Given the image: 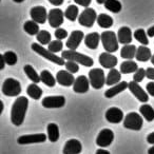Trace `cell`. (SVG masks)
Masks as SVG:
<instances>
[{
  "label": "cell",
  "instance_id": "obj_22",
  "mask_svg": "<svg viewBox=\"0 0 154 154\" xmlns=\"http://www.w3.org/2000/svg\"><path fill=\"white\" fill-rule=\"evenodd\" d=\"M127 88H129V84L127 82H120L119 84L115 85V86L111 87L110 89H108L105 92V96L107 98H112V97L116 96L119 93L124 92L125 90H127Z\"/></svg>",
  "mask_w": 154,
  "mask_h": 154
},
{
  "label": "cell",
  "instance_id": "obj_38",
  "mask_svg": "<svg viewBox=\"0 0 154 154\" xmlns=\"http://www.w3.org/2000/svg\"><path fill=\"white\" fill-rule=\"evenodd\" d=\"M134 38L136 39L138 42H140L143 45H149V40H148V35L145 32L143 29H138L134 32Z\"/></svg>",
  "mask_w": 154,
  "mask_h": 154
},
{
  "label": "cell",
  "instance_id": "obj_16",
  "mask_svg": "<svg viewBox=\"0 0 154 154\" xmlns=\"http://www.w3.org/2000/svg\"><path fill=\"white\" fill-rule=\"evenodd\" d=\"M56 80L60 86L63 87H70L73 86L75 82V78L72 73L68 72L66 70H60L56 74Z\"/></svg>",
  "mask_w": 154,
  "mask_h": 154
},
{
  "label": "cell",
  "instance_id": "obj_25",
  "mask_svg": "<svg viewBox=\"0 0 154 154\" xmlns=\"http://www.w3.org/2000/svg\"><path fill=\"white\" fill-rule=\"evenodd\" d=\"M120 79H122V73L120 71L116 70V69H112L110 70L109 74L106 79V85L107 86H115V85L119 84Z\"/></svg>",
  "mask_w": 154,
  "mask_h": 154
},
{
  "label": "cell",
  "instance_id": "obj_19",
  "mask_svg": "<svg viewBox=\"0 0 154 154\" xmlns=\"http://www.w3.org/2000/svg\"><path fill=\"white\" fill-rule=\"evenodd\" d=\"M99 63L101 64V66H103L105 69H114L117 64V58L116 56L112 55L111 53H108V52H103L99 55L98 57Z\"/></svg>",
  "mask_w": 154,
  "mask_h": 154
},
{
  "label": "cell",
  "instance_id": "obj_41",
  "mask_svg": "<svg viewBox=\"0 0 154 154\" xmlns=\"http://www.w3.org/2000/svg\"><path fill=\"white\" fill-rule=\"evenodd\" d=\"M145 77H147L146 70H145V69H143V68H139L138 70L134 73V76H133V82L139 84L140 82H143Z\"/></svg>",
  "mask_w": 154,
  "mask_h": 154
},
{
  "label": "cell",
  "instance_id": "obj_39",
  "mask_svg": "<svg viewBox=\"0 0 154 154\" xmlns=\"http://www.w3.org/2000/svg\"><path fill=\"white\" fill-rule=\"evenodd\" d=\"M3 57H5V62H7V64H9V66H14V64L17 63L18 58L15 52H13V51L5 52V53L3 54Z\"/></svg>",
  "mask_w": 154,
  "mask_h": 154
},
{
  "label": "cell",
  "instance_id": "obj_48",
  "mask_svg": "<svg viewBox=\"0 0 154 154\" xmlns=\"http://www.w3.org/2000/svg\"><path fill=\"white\" fill-rule=\"evenodd\" d=\"M147 141L151 145H154V132L150 133L149 135L147 136Z\"/></svg>",
  "mask_w": 154,
  "mask_h": 154
},
{
  "label": "cell",
  "instance_id": "obj_40",
  "mask_svg": "<svg viewBox=\"0 0 154 154\" xmlns=\"http://www.w3.org/2000/svg\"><path fill=\"white\" fill-rule=\"evenodd\" d=\"M62 48H63V43H62L61 40H58V39H57V40L51 41V43L48 45V50H49L50 52H52V53H54V54L62 51Z\"/></svg>",
  "mask_w": 154,
  "mask_h": 154
},
{
  "label": "cell",
  "instance_id": "obj_6",
  "mask_svg": "<svg viewBox=\"0 0 154 154\" xmlns=\"http://www.w3.org/2000/svg\"><path fill=\"white\" fill-rule=\"evenodd\" d=\"M143 116L139 115L136 112H131V113L127 114L124 119V127L129 130L139 131L143 128Z\"/></svg>",
  "mask_w": 154,
  "mask_h": 154
},
{
  "label": "cell",
  "instance_id": "obj_9",
  "mask_svg": "<svg viewBox=\"0 0 154 154\" xmlns=\"http://www.w3.org/2000/svg\"><path fill=\"white\" fill-rule=\"evenodd\" d=\"M63 18H64V13L58 8L52 9L49 12L48 15V21L49 24L51 26V28L54 29H59V26L63 23Z\"/></svg>",
  "mask_w": 154,
  "mask_h": 154
},
{
  "label": "cell",
  "instance_id": "obj_24",
  "mask_svg": "<svg viewBox=\"0 0 154 154\" xmlns=\"http://www.w3.org/2000/svg\"><path fill=\"white\" fill-rule=\"evenodd\" d=\"M136 52H137V47H135L133 45H124L122 48V50H120V56L124 59L132 60L136 56Z\"/></svg>",
  "mask_w": 154,
  "mask_h": 154
},
{
  "label": "cell",
  "instance_id": "obj_12",
  "mask_svg": "<svg viewBox=\"0 0 154 154\" xmlns=\"http://www.w3.org/2000/svg\"><path fill=\"white\" fill-rule=\"evenodd\" d=\"M30 15L33 21H35L38 24L39 23L43 24V23H45V21L48 20V15H49V13L47 12V9H45V7L38 5V7H34L31 9Z\"/></svg>",
  "mask_w": 154,
  "mask_h": 154
},
{
  "label": "cell",
  "instance_id": "obj_5",
  "mask_svg": "<svg viewBox=\"0 0 154 154\" xmlns=\"http://www.w3.org/2000/svg\"><path fill=\"white\" fill-rule=\"evenodd\" d=\"M1 91L5 96H18L21 93V86L18 80L14 79V78H7L3 82Z\"/></svg>",
  "mask_w": 154,
  "mask_h": 154
},
{
  "label": "cell",
  "instance_id": "obj_26",
  "mask_svg": "<svg viewBox=\"0 0 154 154\" xmlns=\"http://www.w3.org/2000/svg\"><path fill=\"white\" fill-rule=\"evenodd\" d=\"M151 51H150L149 48H147L146 45H140V47L137 48V52H136V60L138 61H143L146 62L148 60H151Z\"/></svg>",
  "mask_w": 154,
  "mask_h": 154
},
{
  "label": "cell",
  "instance_id": "obj_30",
  "mask_svg": "<svg viewBox=\"0 0 154 154\" xmlns=\"http://www.w3.org/2000/svg\"><path fill=\"white\" fill-rule=\"evenodd\" d=\"M139 112H140L141 116L145 118L147 122H153L154 120V109L150 105L143 103L139 108Z\"/></svg>",
  "mask_w": 154,
  "mask_h": 154
},
{
  "label": "cell",
  "instance_id": "obj_7",
  "mask_svg": "<svg viewBox=\"0 0 154 154\" xmlns=\"http://www.w3.org/2000/svg\"><path fill=\"white\" fill-rule=\"evenodd\" d=\"M106 78L105 72L101 69H92L89 72V80H90L91 86L94 89L98 90L101 89L106 84Z\"/></svg>",
  "mask_w": 154,
  "mask_h": 154
},
{
  "label": "cell",
  "instance_id": "obj_50",
  "mask_svg": "<svg viewBox=\"0 0 154 154\" xmlns=\"http://www.w3.org/2000/svg\"><path fill=\"white\" fill-rule=\"evenodd\" d=\"M0 59H1V66H0V70H3L5 69V57H3V54L2 55H0Z\"/></svg>",
  "mask_w": 154,
  "mask_h": 154
},
{
  "label": "cell",
  "instance_id": "obj_17",
  "mask_svg": "<svg viewBox=\"0 0 154 154\" xmlns=\"http://www.w3.org/2000/svg\"><path fill=\"white\" fill-rule=\"evenodd\" d=\"M90 80L87 78L85 75H80L75 79V82L73 85V91L75 93H86L89 91V87H90Z\"/></svg>",
  "mask_w": 154,
  "mask_h": 154
},
{
  "label": "cell",
  "instance_id": "obj_53",
  "mask_svg": "<svg viewBox=\"0 0 154 154\" xmlns=\"http://www.w3.org/2000/svg\"><path fill=\"white\" fill-rule=\"evenodd\" d=\"M96 1H97V3H98V5H103V3H105L106 0H96Z\"/></svg>",
  "mask_w": 154,
  "mask_h": 154
},
{
  "label": "cell",
  "instance_id": "obj_52",
  "mask_svg": "<svg viewBox=\"0 0 154 154\" xmlns=\"http://www.w3.org/2000/svg\"><path fill=\"white\" fill-rule=\"evenodd\" d=\"M148 154H154V145L148 150Z\"/></svg>",
  "mask_w": 154,
  "mask_h": 154
},
{
  "label": "cell",
  "instance_id": "obj_3",
  "mask_svg": "<svg viewBox=\"0 0 154 154\" xmlns=\"http://www.w3.org/2000/svg\"><path fill=\"white\" fill-rule=\"evenodd\" d=\"M31 48H32V50L35 52V53L42 56L43 58H45V59L49 60V61L54 62V63L58 64V66H64V64H66V61H64L63 58L59 57V56H57L56 54L50 52L49 50L43 48L42 45H39V43H32Z\"/></svg>",
  "mask_w": 154,
  "mask_h": 154
},
{
  "label": "cell",
  "instance_id": "obj_21",
  "mask_svg": "<svg viewBox=\"0 0 154 154\" xmlns=\"http://www.w3.org/2000/svg\"><path fill=\"white\" fill-rule=\"evenodd\" d=\"M117 38H118V42L122 43V45H130L131 41H132V32H131V29L128 28V26H122L118 30Z\"/></svg>",
  "mask_w": 154,
  "mask_h": 154
},
{
  "label": "cell",
  "instance_id": "obj_23",
  "mask_svg": "<svg viewBox=\"0 0 154 154\" xmlns=\"http://www.w3.org/2000/svg\"><path fill=\"white\" fill-rule=\"evenodd\" d=\"M100 35L96 32L90 33V34L86 35L85 37V45L91 50H95L97 49L99 45V41H100Z\"/></svg>",
  "mask_w": 154,
  "mask_h": 154
},
{
  "label": "cell",
  "instance_id": "obj_11",
  "mask_svg": "<svg viewBox=\"0 0 154 154\" xmlns=\"http://www.w3.org/2000/svg\"><path fill=\"white\" fill-rule=\"evenodd\" d=\"M42 107L47 109H58L66 105V98L61 95L57 96H47L42 99Z\"/></svg>",
  "mask_w": 154,
  "mask_h": 154
},
{
  "label": "cell",
  "instance_id": "obj_28",
  "mask_svg": "<svg viewBox=\"0 0 154 154\" xmlns=\"http://www.w3.org/2000/svg\"><path fill=\"white\" fill-rule=\"evenodd\" d=\"M138 66L133 60H126L122 62L120 64V73L122 74H130V73H135L138 70Z\"/></svg>",
  "mask_w": 154,
  "mask_h": 154
},
{
  "label": "cell",
  "instance_id": "obj_34",
  "mask_svg": "<svg viewBox=\"0 0 154 154\" xmlns=\"http://www.w3.org/2000/svg\"><path fill=\"white\" fill-rule=\"evenodd\" d=\"M23 30L28 33L29 35H36L40 32V29H39L38 23H36L33 20H28V21L24 22L23 24Z\"/></svg>",
  "mask_w": 154,
  "mask_h": 154
},
{
  "label": "cell",
  "instance_id": "obj_31",
  "mask_svg": "<svg viewBox=\"0 0 154 154\" xmlns=\"http://www.w3.org/2000/svg\"><path fill=\"white\" fill-rule=\"evenodd\" d=\"M97 23L100 28L103 29H109L113 26V18L108 14H99L97 17Z\"/></svg>",
  "mask_w": 154,
  "mask_h": 154
},
{
  "label": "cell",
  "instance_id": "obj_36",
  "mask_svg": "<svg viewBox=\"0 0 154 154\" xmlns=\"http://www.w3.org/2000/svg\"><path fill=\"white\" fill-rule=\"evenodd\" d=\"M105 8L112 13H119L122 11V3L118 0H106Z\"/></svg>",
  "mask_w": 154,
  "mask_h": 154
},
{
  "label": "cell",
  "instance_id": "obj_42",
  "mask_svg": "<svg viewBox=\"0 0 154 154\" xmlns=\"http://www.w3.org/2000/svg\"><path fill=\"white\" fill-rule=\"evenodd\" d=\"M64 66H66V71L72 73V74L77 73L79 71V66H78V63H76V62H74V61H66Z\"/></svg>",
  "mask_w": 154,
  "mask_h": 154
},
{
  "label": "cell",
  "instance_id": "obj_2",
  "mask_svg": "<svg viewBox=\"0 0 154 154\" xmlns=\"http://www.w3.org/2000/svg\"><path fill=\"white\" fill-rule=\"evenodd\" d=\"M61 57L66 61H74L76 63L82 64L85 66H92L94 64V60L88 55L78 53L72 50H66L61 52Z\"/></svg>",
  "mask_w": 154,
  "mask_h": 154
},
{
  "label": "cell",
  "instance_id": "obj_4",
  "mask_svg": "<svg viewBox=\"0 0 154 154\" xmlns=\"http://www.w3.org/2000/svg\"><path fill=\"white\" fill-rule=\"evenodd\" d=\"M101 42H103V47L108 53H114L118 50V38L117 35L112 31H105L101 33Z\"/></svg>",
  "mask_w": 154,
  "mask_h": 154
},
{
  "label": "cell",
  "instance_id": "obj_47",
  "mask_svg": "<svg viewBox=\"0 0 154 154\" xmlns=\"http://www.w3.org/2000/svg\"><path fill=\"white\" fill-rule=\"evenodd\" d=\"M51 5H56V7H58V5H61L62 3H63V0H48Z\"/></svg>",
  "mask_w": 154,
  "mask_h": 154
},
{
  "label": "cell",
  "instance_id": "obj_46",
  "mask_svg": "<svg viewBox=\"0 0 154 154\" xmlns=\"http://www.w3.org/2000/svg\"><path fill=\"white\" fill-rule=\"evenodd\" d=\"M146 73H147V78L154 80V68H148L146 70Z\"/></svg>",
  "mask_w": 154,
  "mask_h": 154
},
{
  "label": "cell",
  "instance_id": "obj_45",
  "mask_svg": "<svg viewBox=\"0 0 154 154\" xmlns=\"http://www.w3.org/2000/svg\"><path fill=\"white\" fill-rule=\"evenodd\" d=\"M146 89H147L148 94H150L151 96L154 97V82H149V84H147Z\"/></svg>",
  "mask_w": 154,
  "mask_h": 154
},
{
  "label": "cell",
  "instance_id": "obj_15",
  "mask_svg": "<svg viewBox=\"0 0 154 154\" xmlns=\"http://www.w3.org/2000/svg\"><path fill=\"white\" fill-rule=\"evenodd\" d=\"M128 89L130 90V92L132 93V94L134 95V96L136 97L139 101H140V103H148V100H149V96H148V94L146 93V91L143 90V89L141 88L137 82H129V88Z\"/></svg>",
  "mask_w": 154,
  "mask_h": 154
},
{
  "label": "cell",
  "instance_id": "obj_10",
  "mask_svg": "<svg viewBox=\"0 0 154 154\" xmlns=\"http://www.w3.org/2000/svg\"><path fill=\"white\" fill-rule=\"evenodd\" d=\"M114 140V132L110 129H103L96 137V145L100 148L109 147Z\"/></svg>",
  "mask_w": 154,
  "mask_h": 154
},
{
  "label": "cell",
  "instance_id": "obj_49",
  "mask_svg": "<svg viewBox=\"0 0 154 154\" xmlns=\"http://www.w3.org/2000/svg\"><path fill=\"white\" fill-rule=\"evenodd\" d=\"M147 35L148 37H154V26H150L147 30Z\"/></svg>",
  "mask_w": 154,
  "mask_h": 154
},
{
  "label": "cell",
  "instance_id": "obj_29",
  "mask_svg": "<svg viewBox=\"0 0 154 154\" xmlns=\"http://www.w3.org/2000/svg\"><path fill=\"white\" fill-rule=\"evenodd\" d=\"M40 79H41V82L45 85V86L50 87V88H53V87H55L56 82H57V80H56L55 77H54L53 75L51 74V72H49L48 70L41 71Z\"/></svg>",
  "mask_w": 154,
  "mask_h": 154
},
{
  "label": "cell",
  "instance_id": "obj_14",
  "mask_svg": "<svg viewBox=\"0 0 154 154\" xmlns=\"http://www.w3.org/2000/svg\"><path fill=\"white\" fill-rule=\"evenodd\" d=\"M47 140V135L43 133H38V134H29L22 135L17 139L19 145H29V143H45Z\"/></svg>",
  "mask_w": 154,
  "mask_h": 154
},
{
  "label": "cell",
  "instance_id": "obj_37",
  "mask_svg": "<svg viewBox=\"0 0 154 154\" xmlns=\"http://www.w3.org/2000/svg\"><path fill=\"white\" fill-rule=\"evenodd\" d=\"M51 39H52V36L50 34V32L45 30H42L37 34V40H38L39 45H49L51 43Z\"/></svg>",
  "mask_w": 154,
  "mask_h": 154
},
{
  "label": "cell",
  "instance_id": "obj_43",
  "mask_svg": "<svg viewBox=\"0 0 154 154\" xmlns=\"http://www.w3.org/2000/svg\"><path fill=\"white\" fill-rule=\"evenodd\" d=\"M55 37L58 39V40H61V39H64L68 37V32H66L64 29H56L55 31Z\"/></svg>",
  "mask_w": 154,
  "mask_h": 154
},
{
  "label": "cell",
  "instance_id": "obj_54",
  "mask_svg": "<svg viewBox=\"0 0 154 154\" xmlns=\"http://www.w3.org/2000/svg\"><path fill=\"white\" fill-rule=\"evenodd\" d=\"M14 2H16V3H21V2H23L24 0H13Z\"/></svg>",
  "mask_w": 154,
  "mask_h": 154
},
{
  "label": "cell",
  "instance_id": "obj_20",
  "mask_svg": "<svg viewBox=\"0 0 154 154\" xmlns=\"http://www.w3.org/2000/svg\"><path fill=\"white\" fill-rule=\"evenodd\" d=\"M82 151V145L78 139H70L66 143L62 150L63 154H79Z\"/></svg>",
  "mask_w": 154,
  "mask_h": 154
},
{
  "label": "cell",
  "instance_id": "obj_56",
  "mask_svg": "<svg viewBox=\"0 0 154 154\" xmlns=\"http://www.w3.org/2000/svg\"><path fill=\"white\" fill-rule=\"evenodd\" d=\"M151 62H152V64L154 66V54L152 55V57H151Z\"/></svg>",
  "mask_w": 154,
  "mask_h": 154
},
{
  "label": "cell",
  "instance_id": "obj_32",
  "mask_svg": "<svg viewBox=\"0 0 154 154\" xmlns=\"http://www.w3.org/2000/svg\"><path fill=\"white\" fill-rule=\"evenodd\" d=\"M23 70H24V73H26V76L33 82V84H38V82H41L40 75H38V73L35 71V69L33 68L31 64H26Z\"/></svg>",
  "mask_w": 154,
  "mask_h": 154
},
{
  "label": "cell",
  "instance_id": "obj_51",
  "mask_svg": "<svg viewBox=\"0 0 154 154\" xmlns=\"http://www.w3.org/2000/svg\"><path fill=\"white\" fill-rule=\"evenodd\" d=\"M95 154H110V152L107 151V150H105V149H103V148H100V149L97 150Z\"/></svg>",
  "mask_w": 154,
  "mask_h": 154
},
{
  "label": "cell",
  "instance_id": "obj_8",
  "mask_svg": "<svg viewBox=\"0 0 154 154\" xmlns=\"http://www.w3.org/2000/svg\"><path fill=\"white\" fill-rule=\"evenodd\" d=\"M97 17L98 16H97L95 10L91 9V8H87L79 15L78 22H79L80 26H86V28H91L95 23V21H97Z\"/></svg>",
  "mask_w": 154,
  "mask_h": 154
},
{
  "label": "cell",
  "instance_id": "obj_18",
  "mask_svg": "<svg viewBox=\"0 0 154 154\" xmlns=\"http://www.w3.org/2000/svg\"><path fill=\"white\" fill-rule=\"evenodd\" d=\"M106 119L111 124H119L124 120V113L119 108L112 107L106 112Z\"/></svg>",
  "mask_w": 154,
  "mask_h": 154
},
{
  "label": "cell",
  "instance_id": "obj_13",
  "mask_svg": "<svg viewBox=\"0 0 154 154\" xmlns=\"http://www.w3.org/2000/svg\"><path fill=\"white\" fill-rule=\"evenodd\" d=\"M85 34L82 31H73L72 33L70 34V36L68 37V40H66V48H68V50H72V51H75V50L77 49V48L79 47L80 42L82 41V39H84Z\"/></svg>",
  "mask_w": 154,
  "mask_h": 154
},
{
  "label": "cell",
  "instance_id": "obj_55",
  "mask_svg": "<svg viewBox=\"0 0 154 154\" xmlns=\"http://www.w3.org/2000/svg\"><path fill=\"white\" fill-rule=\"evenodd\" d=\"M0 105H1V112H0V114H2V111H3V103L2 101H0Z\"/></svg>",
  "mask_w": 154,
  "mask_h": 154
},
{
  "label": "cell",
  "instance_id": "obj_33",
  "mask_svg": "<svg viewBox=\"0 0 154 154\" xmlns=\"http://www.w3.org/2000/svg\"><path fill=\"white\" fill-rule=\"evenodd\" d=\"M26 93L31 98L35 99V100H38L42 96V90L37 86V84H31L26 89Z\"/></svg>",
  "mask_w": 154,
  "mask_h": 154
},
{
  "label": "cell",
  "instance_id": "obj_35",
  "mask_svg": "<svg viewBox=\"0 0 154 154\" xmlns=\"http://www.w3.org/2000/svg\"><path fill=\"white\" fill-rule=\"evenodd\" d=\"M79 11H78V8L76 5H69L68 9L64 12V17L66 18L70 21H75L77 18L79 17Z\"/></svg>",
  "mask_w": 154,
  "mask_h": 154
},
{
  "label": "cell",
  "instance_id": "obj_27",
  "mask_svg": "<svg viewBox=\"0 0 154 154\" xmlns=\"http://www.w3.org/2000/svg\"><path fill=\"white\" fill-rule=\"evenodd\" d=\"M48 138L51 143H56L59 139V128L55 122H51L48 125Z\"/></svg>",
  "mask_w": 154,
  "mask_h": 154
},
{
  "label": "cell",
  "instance_id": "obj_44",
  "mask_svg": "<svg viewBox=\"0 0 154 154\" xmlns=\"http://www.w3.org/2000/svg\"><path fill=\"white\" fill-rule=\"evenodd\" d=\"M91 1L92 0H74V2L78 5H82V7L88 8L91 5Z\"/></svg>",
  "mask_w": 154,
  "mask_h": 154
},
{
  "label": "cell",
  "instance_id": "obj_1",
  "mask_svg": "<svg viewBox=\"0 0 154 154\" xmlns=\"http://www.w3.org/2000/svg\"><path fill=\"white\" fill-rule=\"evenodd\" d=\"M29 107V100L26 97L19 96L12 106L11 110V122L14 126H21L24 122L26 111Z\"/></svg>",
  "mask_w": 154,
  "mask_h": 154
}]
</instances>
